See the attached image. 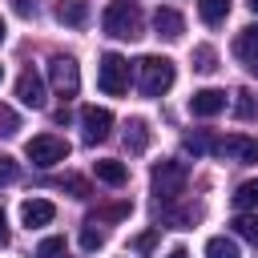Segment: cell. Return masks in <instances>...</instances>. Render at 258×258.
<instances>
[{"instance_id":"4316f807","label":"cell","mask_w":258,"mask_h":258,"mask_svg":"<svg viewBox=\"0 0 258 258\" xmlns=\"http://www.w3.org/2000/svg\"><path fill=\"white\" fill-rule=\"evenodd\" d=\"M81 246H85V250H101V246H105V234H101V230H81Z\"/></svg>"},{"instance_id":"9a60e30c","label":"cell","mask_w":258,"mask_h":258,"mask_svg":"<svg viewBox=\"0 0 258 258\" xmlns=\"http://www.w3.org/2000/svg\"><path fill=\"white\" fill-rule=\"evenodd\" d=\"M125 149H129V153H145V149H149V125H145L141 117H133V121L125 125Z\"/></svg>"},{"instance_id":"277c9868","label":"cell","mask_w":258,"mask_h":258,"mask_svg":"<svg viewBox=\"0 0 258 258\" xmlns=\"http://www.w3.org/2000/svg\"><path fill=\"white\" fill-rule=\"evenodd\" d=\"M24 153H28V161H32L36 169H52V165H60V161L69 157V141L56 137V133H36V137L24 145Z\"/></svg>"},{"instance_id":"603a6c76","label":"cell","mask_w":258,"mask_h":258,"mask_svg":"<svg viewBox=\"0 0 258 258\" xmlns=\"http://www.w3.org/2000/svg\"><path fill=\"white\" fill-rule=\"evenodd\" d=\"M181 145H185V153H194V157H198V153H210L214 137H210V133H185V141H181Z\"/></svg>"},{"instance_id":"9c48e42d","label":"cell","mask_w":258,"mask_h":258,"mask_svg":"<svg viewBox=\"0 0 258 258\" xmlns=\"http://www.w3.org/2000/svg\"><path fill=\"white\" fill-rule=\"evenodd\" d=\"M16 97H20V105H28V109H44V81H40V73H32V69H24L20 77H16Z\"/></svg>"},{"instance_id":"52a82bcc","label":"cell","mask_w":258,"mask_h":258,"mask_svg":"<svg viewBox=\"0 0 258 258\" xmlns=\"http://www.w3.org/2000/svg\"><path fill=\"white\" fill-rule=\"evenodd\" d=\"M210 153L250 165V161H258V141H254V137H246V133H226V137H218V141L210 145Z\"/></svg>"},{"instance_id":"cb8c5ba5","label":"cell","mask_w":258,"mask_h":258,"mask_svg":"<svg viewBox=\"0 0 258 258\" xmlns=\"http://www.w3.org/2000/svg\"><path fill=\"white\" fill-rule=\"evenodd\" d=\"M16 177H20V165H16V157L0 153V185H8V181H16Z\"/></svg>"},{"instance_id":"3957f363","label":"cell","mask_w":258,"mask_h":258,"mask_svg":"<svg viewBox=\"0 0 258 258\" xmlns=\"http://www.w3.org/2000/svg\"><path fill=\"white\" fill-rule=\"evenodd\" d=\"M149 181H153V194H157V202H177L181 194H185V181H189V169L181 165V161H161V165H153V173H149Z\"/></svg>"},{"instance_id":"d6986e66","label":"cell","mask_w":258,"mask_h":258,"mask_svg":"<svg viewBox=\"0 0 258 258\" xmlns=\"http://www.w3.org/2000/svg\"><path fill=\"white\" fill-rule=\"evenodd\" d=\"M56 16H60L64 24H73V28H81L85 16H89V8H85V0H64V4L56 8Z\"/></svg>"},{"instance_id":"e0dca14e","label":"cell","mask_w":258,"mask_h":258,"mask_svg":"<svg viewBox=\"0 0 258 258\" xmlns=\"http://www.w3.org/2000/svg\"><path fill=\"white\" fill-rule=\"evenodd\" d=\"M198 12L206 24H222L230 16V0H198Z\"/></svg>"},{"instance_id":"8fae6325","label":"cell","mask_w":258,"mask_h":258,"mask_svg":"<svg viewBox=\"0 0 258 258\" xmlns=\"http://www.w3.org/2000/svg\"><path fill=\"white\" fill-rule=\"evenodd\" d=\"M56 218V206L48 202V198H28L24 206H20V222L28 226V230H36V226H48Z\"/></svg>"},{"instance_id":"d4e9b609","label":"cell","mask_w":258,"mask_h":258,"mask_svg":"<svg viewBox=\"0 0 258 258\" xmlns=\"http://www.w3.org/2000/svg\"><path fill=\"white\" fill-rule=\"evenodd\" d=\"M56 254H64V238H44L36 246V258H56Z\"/></svg>"},{"instance_id":"ffe728a7","label":"cell","mask_w":258,"mask_h":258,"mask_svg":"<svg viewBox=\"0 0 258 258\" xmlns=\"http://www.w3.org/2000/svg\"><path fill=\"white\" fill-rule=\"evenodd\" d=\"M234 210H258V177L234 189Z\"/></svg>"},{"instance_id":"ac0fdd59","label":"cell","mask_w":258,"mask_h":258,"mask_svg":"<svg viewBox=\"0 0 258 258\" xmlns=\"http://www.w3.org/2000/svg\"><path fill=\"white\" fill-rule=\"evenodd\" d=\"M206 258H242V254H238V242H234V238L218 234V238L206 242Z\"/></svg>"},{"instance_id":"8992f818","label":"cell","mask_w":258,"mask_h":258,"mask_svg":"<svg viewBox=\"0 0 258 258\" xmlns=\"http://www.w3.org/2000/svg\"><path fill=\"white\" fill-rule=\"evenodd\" d=\"M48 81H52V89H56V97H77V89H81V69H77V60L73 56H52L48 60Z\"/></svg>"},{"instance_id":"83f0119b","label":"cell","mask_w":258,"mask_h":258,"mask_svg":"<svg viewBox=\"0 0 258 258\" xmlns=\"http://www.w3.org/2000/svg\"><path fill=\"white\" fill-rule=\"evenodd\" d=\"M12 8H16L20 16H32V12H36V4H32V0H12Z\"/></svg>"},{"instance_id":"7402d4cb","label":"cell","mask_w":258,"mask_h":258,"mask_svg":"<svg viewBox=\"0 0 258 258\" xmlns=\"http://www.w3.org/2000/svg\"><path fill=\"white\" fill-rule=\"evenodd\" d=\"M234 113H238L242 121H254V117H258V97H254V93H238Z\"/></svg>"},{"instance_id":"30bf717a","label":"cell","mask_w":258,"mask_h":258,"mask_svg":"<svg viewBox=\"0 0 258 258\" xmlns=\"http://www.w3.org/2000/svg\"><path fill=\"white\" fill-rule=\"evenodd\" d=\"M222 109H226V93L222 89H198L189 97V113L194 117H218Z\"/></svg>"},{"instance_id":"6da1fadb","label":"cell","mask_w":258,"mask_h":258,"mask_svg":"<svg viewBox=\"0 0 258 258\" xmlns=\"http://www.w3.org/2000/svg\"><path fill=\"white\" fill-rule=\"evenodd\" d=\"M173 81H177V69H173L169 56H141V60H137V89H141L145 97L169 93Z\"/></svg>"},{"instance_id":"1f68e13d","label":"cell","mask_w":258,"mask_h":258,"mask_svg":"<svg viewBox=\"0 0 258 258\" xmlns=\"http://www.w3.org/2000/svg\"><path fill=\"white\" fill-rule=\"evenodd\" d=\"M0 40H4V20H0Z\"/></svg>"},{"instance_id":"f546056e","label":"cell","mask_w":258,"mask_h":258,"mask_svg":"<svg viewBox=\"0 0 258 258\" xmlns=\"http://www.w3.org/2000/svg\"><path fill=\"white\" fill-rule=\"evenodd\" d=\"M8 242V226H4V214H0V246Z\"/></svg>"},{"instance_id":"5b68a950","label":"cell","mask_w":258,"mask_h":258,"mask_svg":"<svg viewBox=\"0 0 258 258\" xmlns=\"http://www.w3.org/2000/svg\"><path fill=\"white\" fill-rule=\"evenodd\" d=\"M97 85H101V93H109V97L129 93V60H125L121 52H105L101 64H97Z\"/></svg>"},{"instance_id":"d6a6232c","label":"cell","mask_w":258,"mask_h":258,"mask_svg":"<svg viewBox=\"0 0 258 258\" xmlns=\"http://www.w3.org/2000/svg\"><path fill=\"white\" fill-rule=\"evenodd\" d=\"M0 77H4V69H0Z\"/></svg>"},{"instance_id":"4dcf8cb0","label":"cell","mask_w":258,"mask_h":258,"mask_svg":"<svg viewBox=\"0 0 258 258\" xmlns=\"http://www.w3.org/2000/svg\"><path fill=\"white\" fill-rule=\"evenodd\" d=\"M250 12H258V0H250Z\"/></svg>"},{"instance_id":"44dd1931","label":"cell","mask_w":258,"mask_h":258,"mask_svg":"<svg viewBox=\"0 0 258 258\" xmlns=\"http://www.w3.org/2000/svg\"><path fill=\"white\" fill-rule=\"evenodd\" d=\"M214 60H218V52H214L210 44H198V48H194V69H198V73H214V69H218Z\"/></svg>"},{"instance_id":"5bb4252c","label":"cell","mask_w":258,"mask_h":258,"mask_svg":"<svg viewBox=\"0 0 258 258\" xmlns=\"http://www.w3.org/2000/svg\"><path fill=\"white\" fill-rule=\"evenodd\" d=\"M93 173H97V181H105V185H125V181H129V169H125L121 161H113V157H101V161L93 165Z\"/></svg>"},{"instance_id":"2e32d148","label":"cell","mask_w":258,"mask_h":258,"mask_svg":"<svg viewBox=\"0 0 258 258\" xmlns=\"http://www.w3.org/2000/svg\"><path fill=\"white\" fill-rule=\"evenodd\" d=\"M230 226H234V234H238V238H246L250 246H258V214H250V210H238V218H234Z\"/></svg>"},{"instance_id":"ba28073f","label":"cell","mask_w":258,"mask_h":258,"mask_svg":"<svg viewBox=\"0 0 258 258\" xmlns=\"http://www.w3.org/2000/svg\"><path fill=\"white\" fill-rule=\"evenodd\" d=\"M81 129H85V141L97 145V141H105L113 133V113L101 109V105H85L81 109Z\"/></svg>"},{"instance_id":"4fadbf2b","label":"cell","mask_w":258,"mask_h":258,"mask_svg":"<svg viewBox=\"0 0 258 258\" xmlns=\"http://www.w3.org/2000/svg\"><path fill=\"white\" fill-rule=\"evenodd\" d=\"M153 28H157V36H165V40H177L181 32H185V20H181V12L177 8H157L153 12Z\"/></svg>"},{"instance_id":"7a4b0ae2","label":"cell","mask_w":258,"mask_h":258,"mask_svg":"<svg viewBox=\"0 0 258 258\" xmlns=\"http://www.w3.org/2000/svg\"><path fill=\"white\" fill-rule=\"evenodd\" d=\"M101 24H105V32L117 36V40H137V36H141V8H137L133 0H113V4L105 8Z\"/></svg>"},{"instance_id":"484cf974","label":"cell","mask_w":258,"mask_h":258,"mask_svg":"<svg viewBox=\"0 0 258 258\" xmlns=\"http://www.w3.org/2000/svg\"><path fill=\"white\" fill-rule=\"evenodd\" d=\"M161 218H165L169 226H177V230H181V226H189L198 214H189V210H161Z\"/></svg>"},{"instance_id":"7c38bea8","label":"cell","mask_w":258,"mask_h":258,"mask_svg":"<svg viewBox=\"0 0 258 258\" xmlns=\"http://www.w3.org/2000/svg\"><path fill=\"white\" fill-rule=\"evenodd\" d=\"M234 52H238V60L258 77V24H250V28H242V36L234 40Z\"/></svg>"},{"instance_id":"f1b7e54d","label":"cell","mask_w":258,"mask_h":258,"mask_svg":"<svg viewBox=\"0 0 258 258\" xmlns=\"http://www.w3.org/2000/svg\"><path fill=\"white\" fill-rule=\"evenodd\" d=\"M165 258H189V254H185V250H181V246H173V250H169V254H165Z\"/></svg>"}]
</instances>
